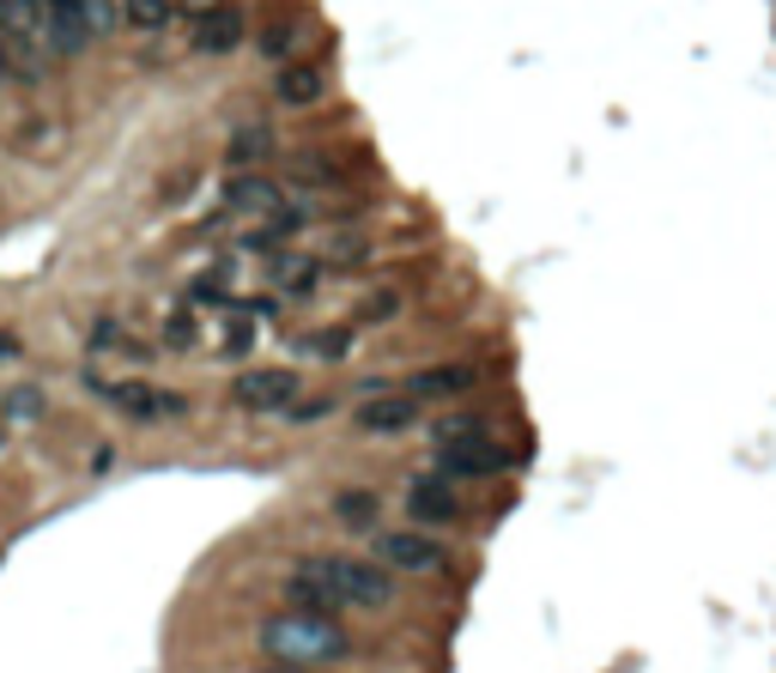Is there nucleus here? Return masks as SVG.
<instances>
[{
	"mask_svg": "<svg viewBox=\"0 0 776 673\" xmlns=\"http://www.w3.org/2000/svg\"><path fill=\"white\" fill-rule=\"evenodd\" d=\"M292 183L328 188V183H340V164H334V159H297V164H292Z\"/></svg>",
	"mask_w": 776,
	"mask_h": 673,
	"instance_id": "obj_27",
	"label": "nucleus"
},
{
	"mask_svg": "<svg viewBox=\"0 0 776 673\" xmlns=\"http://www.w3.org/2000/svg\"><path fill=\"white\" fill-rule=\"evenodd\" d=\"M328 412H334V400H304V395H297L292 407L279 412V419H292V425H316V419H328Z\"/></svg>",
	"mask_w": 776,
	"mask_h": 673,
	"instance_id": "obj_30",
	"label": "nucleus"
},
{
	"mask_svg": "<svg viewBox=\"0 0 776 673\" xmlns=\"http://www.w3.org/2000/svg\"><path fill=\"white\" fill-rule=\"evenodd\" d=\"M297 37H304V24H297V19H279V24H267V31H262V55H274V61H292Z\"/></svg>",
	"mask_w": 776,
	"mask_h": 673,
	"instance_id": "obj_25",
	"label": "nucleus"
},
{
	"mask_svg": "<svg viewBox=\"0 0 776 673\" xmlns=\"http://www.w3.org/2000/svg\"><path fill=\"white\" fill-rule=\"evenodd\" d=\"M304 353H316V358H346V353H353V334H346V328H321V334H309V340H304Z\"/></svg>",
	"mask_w": 776,
	"mask_h": 673,
	"instance_id": "obj_29",
	"label": "nucleus"
},
{
	"mask_svg": "<svg viewBox=\"0 0 776 673\" xmlns=\"http://www.w3.org/2000/svg\"><path fill=\"white\" fill-rule=\"evenodd\" d=\"M0 407H7V419L37 425V419H43V407H49V400H43V388H12V395L0 400Z\"/></svg>",
	"mask_w": 776,
	"mask_h": 673,
	"instance_id": "obj_26",
	"label": "nucleus"
},
{
	"mask_svg": "<svg viewBox=\"0 0 776 673\" xmlns=\"http://www.w3.org/2000/svg\"><path fill=\"white\" fill-rule=\"evenodd\" d=\"M159 334H164V346H171V353H194V346H201V316L183 304V309H171V316H164Z\"/></svg>",
	"mask_w": 776,
	"mask_h": 673,
	"instance_id": "obj_20",
	"label": "nucleus"
},
{
	"mask_svg": "<svg viewBox=\"0 0 776 673\" xmlns=\"http://www.w3.org/2000/svg\"><path fill=\"white\" fill-rule=\"evenodd\" d=\"M370 255H377V249H370V237H358V231H334V237L321 243L316 262L328 267V274H346V267H365Z\"/></svg>",
	"mask_w": 776,
	"mask_h": 673,
	"instance_id": "obj_19",
	"label": "nucleus"
},
{
	"mask_svg": "<svg viewBox=\"0 0 776 673\" xmlns=\"http://www.w3.org/2000/svg\"><path fill=\"white\" fill-rule=\"evenodd\" d=\"M249 673H309V667H286V662H262V667H249Z\"/></svg>",
	"mask_w": 776,
	"mask_h": 673,
	"instance_id": "obj_32",
	"label": "nucleus"
},
{
	"mask_svg": "<svg viewBox=\"0 0 776 673\" xmlns=\"http://www.w3.org/2000/svg\"><path fill=\"white\" fill-rule=\"evenodd\" d=\"M267 152H274V128H267V122H249V128H237V134H231L225 159H231V171H255Z\"/></svg>",
	"mask_w": 776,
	"mask_h": 673,
	"instance_id": "obj_18",
	"label": "nucleus"
},
{
	"mask_svg": "<svg viewBox=\"0 0 776 673\" xmlns=\"http://www.w3.org/2000/svg\"><path fill=\"white\" fill-rule=\"evenodd\" d=\"M249 340H255V316H249L243 304H231V309H225V334H218L225 358H243V353H249Z\"/></svg>",
	"mask_w": 776,
	"mask_h": 673,
	"instance_id": "obj_21",
	"label": "nucleus"
},
{
	"mask_svg": "<svg viewBox=\"0 0 776 673\" xmlns=\"http://www.w3.org/2000/svg\"><path fill=\"white\" fill-rule=\"evenodd\" d=\"M267 279H274L279 297H316L321 286H328V267H321L316 255L286 249V255H274V262H267Z\"/></svg>",
	"mask_w": 776,
	"mask_h": 673,
	"instance_id": "obj_12",
	"label": "nucleus"
},
{
	"mask_svg": "<svg viewBox=\"0 0 776 673\" xmlns=\"http://www.w3.org/2000/svg\"><path fill=\"white\" fill-rule=\"evenodd\" d=\"M92 353H103V358H127V365H152V346L140 340V334L127 328L122 316H98V322H92Z\"/></svg>",
	"mask_w": 776,
	"mask_h": 673,
	"instance_id": "obj_14",
	"label": "nucleus"
},
{
	"mask_svg": "<svg viewBox=\"0 0 776 673\" xmlns=\"http://www.w3.org/2000/svg\"><path fill=\"white\" fill-rule=\"evenodd\" d=\"M486 425L473 419V412H443V419H431V449H449L461 443V437H480Z\"/></svg>",
	"mask_w": 776,
	"mask_h": 673,
	"instance_id": "obj_22",
	"label": "nucleus"
},
{
	"mask_svg": "<svg viewBox=\"0 0 776 673\" xmlns=\"http://www.w3.org/2000/svg\"><path fill=\"white\" fill-rule=\"evenodd\" d=\"M0 43L7 55H31V68H43L49 55V7L43 0H0Z\"/></svg>",
	"mask_w": 776,
	"mask_h": 673,
	"instance_id": "obj_5",
	"label": "nucleus"
},
{
	"mask_svg": "<svg viewBox=\"0 0 776 673\" xmlns=\"http://www.w3.org/2000/svg\"><path fill=\"white\" fill-rule=\"evenodd\" d=\"M407 516H412V528H449V522H461V498H456V486L437 480V473L412 480V486H407Z\"/></svg>",
	"mask_w": 776,
	"mask_h": 673,
	"instance_id": "obj_10",
	"label": "nucleus"
},
{
	"mask_svg": "<svg viewBox=\"0 0 776 673\" xmlns=\"http://www.w3.org/2000/svg\"><path fill=\"white\" fill-rule=\"evenodd\" d=\"M73 7L85 12L92 37H103V31H115V24H122V0H73Z\"/></svg>",
	"mask_w": 776,
	"mask_h": 673,
	"instance_id": "obj_28",
	"label": "nucleus"
},
{
	"mask_svg": "<svg viewBox=\"0 0 776 673\" xmlns=\"http://www.w3.org/2000/svg\"><path fill=\"white\" fill-rule=\"evenodd\" d=\"M43 7H49V55H80V49L92 43L85 12L73 7V0H43Z\"/></svg>",
	"mask_w": 776,
	"mask_h": 673,
	"instance_id": "obj_15",
	"label": "nucleus"
},
{
	"mask_svg": "<svg viewBox=\"0 0 776 673\" xmlns=\"http://www.w3.org/2000/svg\"><path fill=\"white\" fill-rule=\"evenodd\" d=\"M286 601L304 613H328L334 606H358V613H382L395 601V577L377 559H346V552H309L297 559V571L286 577Z\"/></svg>",
	"mask_w": 776,
	"mask_h": 673,
	"instance_id": "obj_1",
	"label": "nucleus"
},
{
	"mask_svg": "<svg viewBox=\"0 0 776 673\" xmlns=\"http://www.w3.org/2000/svg\"><path fill=\"white\" fill-rule=\"evenodd\" d=\"M225 213H243V218H274L279 206H286V188L274 183V176H262V171H231L225 176Z\"/></svg>",
	"mask_w": 776,
	"mask_h": 673,
	"instance_id": "obj_9",
	"label": "nucleus"
},
{
	"mask_svg": "<svg viewBox=\"0 0 776 673\" xmlns=\"http://www.w3.org/2000/svg\"><path fill=\"white\" fill-rule=\"evenodd\" d=\"M377 564L388 577H437V571H449V547L431 528H382Z\"/></svg>",
	"mask_w": 776,
	"mask_h": 673,
	"instance_id": "obj_3",
	"label": "nucleus"
},
{
	"mask_svg": "<svg viewBox=\"0 0 776 673\" xmlns=\"http://www.w3.org/2000/svg\"><path fill=\"white\" fill-rule=\"evenodd\" d=\"M255 643H262L267 662H286V667H334L353 655V631L340 625V619L328 613H304V606H279V613L262 619V631H255Z\"/></svg>",
	"mask_w": 776,
	"mask_h": 673,
	"instance_id": "obj_2",
	"label": "nucleus"
},
{
	"mask_svg": "<svg viewBox=\"0 0 776 673\" xmlns=\"http://www.w3.org/2000/svg\"><path fill=\"white\" fill-rule=\"evenodd\" d=\"M419 419H425V407L412 395H400V388H388V395H382V388H370V395L353 407V425H358V431H370V437H400V431H412Z\"/></svg>",
	"mask_w": 776,
	"mask_h": 673,
	"instance_id": "obj_8",
	"label": "nucleus"
},
{
	"mask_svg": "<svg viewBox=\"0 0 776 673\" xmlns=\"http://www.w3.org/2000/svg\"><path fill=\"white\" fill-rule=\"evenodd\" d=\"M0 80H12V55H7V43H0Z\"/></svg>",
	"mask_w": 776,
	"mask_h": 673,
	"instance_id": "obj_34",
	"label": "nucleus"
},
{
	"mask_svg": "<svg viewBox=\"0 0 776 673\" xmlns=\"http://www.w3.org/2000/svg\"><path fill=\"white\" fill-rule=\"evenodd\" d=\"M274 98L286 103V110H309V103L328 98V73H321L316 61H279V73H274Z\"/></svg>",
	"mask_w": 776,
	"mask_h": 673,
	"instance_id": "obj_13",
	"label": "nucleus"
},
{
	"mask_svg": "<svg viewBox=\"0 0 776 673\" xmlns=\"http://www.w3.org/2000/svg\"><path fill=\"white\" fill-rule=\"evenodd\" d=\"M515 456L503 443H491V437H461V443L437 449V473L443 480H498V473H510Z\"/></svg>",
	"mask_w": 776,
	"mask_h": 673,
	"instance_id": "obj_7",
	"label": "nucleus"
},
{
	"mask_svg": "<svg viewBox=\"0 0 776 673\" xmlns=\"http://www.w3.org/2000/svg\"><path fill=\"white\" fill-rule=\"evenodd\" d=\"M122 24H134V31H164V24H171V0H122Z\"/></svg>",
	"mask_w": 776,
	"mask_h": 673,
	"instance_id": "obj_24",
	"label": "nucleus"
},
{
	"mask_svg": "<svg viewBox=\"0 0 776 673\" xmlns=\"http://www.w3.org/2000/svg\"><path fill=\"white\" fill-rule=\"evenodd\" d=\"M0 449H7V431H0Z\"/></svg>",
	"mask_w": 776,
	"mask_h": 673,
	"instance_id": "obj_35",
	"label": "nucleus"
},
{
	"mask_svg": "<svg viewBox=\"0 0 776 673\" xmlns=\"http://www.w3.org/2000/svg\"><path fill=\"white\" fill-rule=\"evenodd\" d=\"M334 522L340 528H353V534H365V528H377V516H382V498L377 491H365V486H346V491H334Z\"/></svg>",
	"mask_w": 776,
	"mask_h": 673,
	"instance_id": "obj_17",
	"label": "nucleus"
},
{
	"mask_svg": "<svg viewBox=\"0 0 776 673\" xmlns=\"http://www.w3.org/2000/svg\"><path fill=\"white\" fill-rule=\"evenodd\" d=\"M231 7V0H171V12H188V19H201V12H218Z\"/></svg>",
	"mask_w": 776,
	"mask_h": 673,
	"instance_id": "obj_31",
	"label": "nucleus"
},
{
	"mask_svg": "<svg viewBox=\"0 0 776 673\" xmlns=\"http://www.w3.org/2000/svg\"><path fill=\"white\" fill-rule=\"evenodd\" d=\"M103 395H110L115 412H122V419H134V425H164V419H183V412H188V395L159 388V383H140V377L103 383Z\"/></svg>",
	"mask_w": 776,
	"mask_h": 673,
	"instance_id": "obj_6",
	"label": "nucleus"
},
{
	"mask_svg": "<svg viewBox=\"0 0 776 673\" xmlns=\"http://www.w3.org/2000/svg\"><path fill=\"white\" fill-rule=\"evenodd\" d=\"M297 395H304V377H297L292 365H255V370H243V377L231 383V407H237V412H255V419H267V412H286Z\"/></svg>",
	"mask_w": 776,
	"mask_h": 673,
	"instance_id": "obj_4",
	"label": "nucleus"
},
{
	"mask_svg": "<svg viewBox=\"0 0 776 673\" xmlns=\"http://www.w3.org/2000/svg\"><path fill=\"white\" fill-rule=\"evenodd\" d=\"M0 358H19V340H12V334H0Z\"/></svg>",
	"mask_w": 776,
	"mask_h": 673,
	"instance_id": "obj_33",
	"label": "nucleus"
},
{
	"mask_svg": "<svg viewBox=\"0 0 776 673\" xmlns=\"http://www.w3.org/2000/svg\"><path fill=\"white\" fill-rule=\"evenodd\" d=\"M400 304H407V297H400L395 286H382V292L358 297V322H365V328H382V322H395V316H400Z\"/></svg>",
	"mask_w": 776,
	"mask_h": 673,
	"instance_id": "obj_23",
	"label": "nucleus"
},
{
	"mask_svg": "<svg viewBox=\"0 0 776 673\" xmlns=\"http://www.w3.org/2000/svg\"><path fill=\"white\" fill-rule=\"evenodd\" d=\"M480 388V365H425L412 383H400V395L425 400H456V395H473Z\"/></svg>",
	"mask_w": 776,
	"mask_h": 673,
	"instance_id": "obj_11",
	"label": "nucleus"
},
{
	"mask_svg": "<svg viewBox=\"0 0 776 673\" xmlns=\"http://www.w3.org/2000/svg\"><path fill=\"white\" fill-rule=\"evenodd\" d=\"M243 43V12L237 7H218V12H201L194 19V49L201 55H231Z\"/></svg>",
	"mask_w": 776,
	"mask_h": 673,
	"instance_id": "obj_16",
	"label": "nucleus"
}]
</instances>
